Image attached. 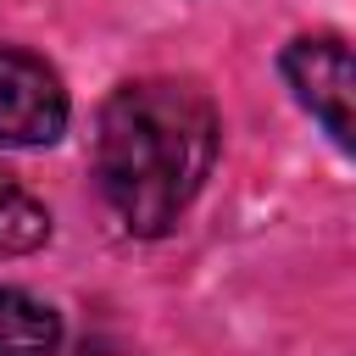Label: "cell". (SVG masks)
I'll list each match as a JSON object with an SVG mask.
<instances>
[{"mask_svg": "<svg viewBox=\"0 0 356 356\" xmlns=\"http://www.w3.org/2000/svg\"><path fill=\"white\" fill-rule=\"evenodd\" d=\"M50 239V211L17 178L0 172V256H28Z\"/></svg>", "mask_w": 356, "mask_h": 356, "instance_id": "5b68a950", "label": "cell"}, {"mask_svg": "<svg viewBox=\"0 0 356 356\" xmlns=\"http://www.w3.org/2000/svg\"><path fill=\"white\" fill-rule=\"evenodd\" d=\"M284 78L295 89V100L328 128V139L339 150L356 145V122H350V95H356V72H350V50L334 33H306L289 39L284 50Z\"/></svg>", "mask_w": 356, "mask_h": 356, "instance_id": "3957f363", "label": "cell"}, {"mask_svg": "<svg viewBox=\"0 0 356 356\" xmlns=\"http://www.w3.org/2000/svg\"><path fill=\"white\" fill-rule=\"evenodd\" d=\"M61 128H67V89L56 67L33 50L0 44V145L33 150L61 139Z\"/></svg>", "mask_w": 356, "mask_h": 356, "instance_id": "7a4b0ae2", "label": "cell"}, {"mask_svg": "<svg viewBox=\"0 0 356 356\" xmlns=\"http://www.w3.org/2000/svg\"><path fill=\"white\" fill-rule=\"evenodd\" d=\"M217 106L200 83L139 78L100 106L95 178L117 222L139 239L167 234L217 161Z\"/></svg>", "mask_w": 356, "mask_h": 356, "instance_id": "6da1fadb", "label": "cell"}, {"mask_svg": "<svg viewBox=\"0 0 356 356\" xmlns=\"http://www.w3.org/2000/svg\"><path fill=\"white\" fill-rule=\"evenodd\" d=\"M61 317L28 289H0V356H56Z\"/></svg>", "mask_w": 356, "mask_h": 356, "instance_id": "277c9868", "label": "cell"}]
</instances>
